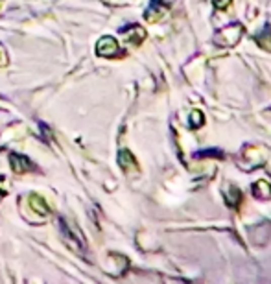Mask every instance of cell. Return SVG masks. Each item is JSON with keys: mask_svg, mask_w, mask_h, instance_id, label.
I'll list each match as a JSON object with an SVG mask.
<instances>
[{"mask_svg": "<svg viewBox=\"0 0 271 284\" xmlns=\"http://www.w3.org/2000/svg\"><path fill=\"white\" fill-rule=\"evenodd\" d=\"M59 225H61V234H63L65 244H67L74 253H78V255L83 257L85 251H87V244H85V238H83V234H81V231H79L76 225L68 223L67 220H59Z\"/></svg>", "mask_w": 271, "mask_h": 284, "instance_id": "cell-1", "label": "cell"}, {"mask_svg": "<svg viewBox=\"0 0 271 284\" xmlns=\"http://www.w3.org/2000/svg\"><path fill=\"white\" fill-rule=\"evenodd\" d=\"M118 161H120V164L124 166L125 170H127V168H137L135 157H133V155H131L127 150H122L120 155H118Z\"/></svg>", "mask_w": 271, "mask_h": 284, "instance_id": "cell-4", "label": "cell"}, {"mask_svg": "<svg viewBox=\"0 0 271 284\" xmlns=\"http://www.w3.org/2000/svg\"><path fill=\"white\" fill-rule=\"evenodd\" d=\"M10 163L17 174H24V172H30V170L33 168V163H31L28 157H24V155H15V153H13L10 157Z\"/></svg>", "mask_w": 271, "mask_h": 284, "instance_id": "cell-3", "label": "cell"}, {"mask_svg": "<svg viewBox=\"0 0 271 284\" xmlns=\"http://www.w3.org/2000/svg\"><path fill=\"white\" fill-rule=\"evenodd\" d=\"M31 203L39 207V212H42V214H44V212H48V207H47V205H42L41 198H33V201H31Z\"/></svg>", "mask_w": 271, "mask_h": 284, "instance_id": "cell-5", "label": "cell"}, {"mask_svg": "<svg viewBox=\"0 0 271 284\" xmlns=\"http://www.w3.org/2000/svg\"><path fill=\"white\" fill-rule=\"evenodd\" d=\"M96 54L102 56V58H116L118 54H120V46H118V42L113 39V37L105 35L102 37L96 44Z\"/></svg>", "mask_w": 271, "mask_h": 284, "instance_id": "cell-2", "label": "cell"}]
</instances>
